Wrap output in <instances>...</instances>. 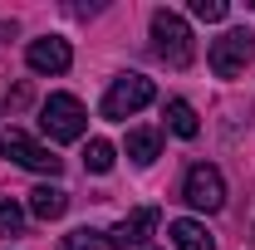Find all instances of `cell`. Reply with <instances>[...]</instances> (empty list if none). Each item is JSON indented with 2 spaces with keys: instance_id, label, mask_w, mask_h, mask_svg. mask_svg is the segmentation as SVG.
<instances>
[{
  "instance_id": "obj_12",
  "label": "cell",
  "mask_w": 255,
  "mask_h": 250,
  "mask_svg": "<svg viewBox=\"0 0 255 250\" xmlns=\"http://www.w3.org/2000/svg\"><path fill=\"white\" fill-rule=\"evenodd\" d=\"M162 118H167V127H172L177 137H196V132H201V123H196V108H191L187 98H167Z\"/></svg>"
},
{
  "instance_id": "obj_14",
  "label": "cell",
  "mask_w": 255,
  "mask_h": 250,
  "mask_svg": "<svg viewBox=\"0 0 255 250\" xmlns=\"http://www.w3.org/2000/svg\"><path fill=\"white\" fill-rule=\"evenodd\" d=\"M59 250H103V236H98V231H89V226H79V231L59 236Z\"/></svg>"
},
{
  "instance_id": "obj_11",
  "label": "cell",
  "mask_w": 255,
  "mask_h": 250,
  "mask_svg": "<svg viewBox=\"0 0 255 250\" xmlns=\"http://www.w3.org/2000/svg\"><path fill=\"white\" fill-rule=\"evenodd\" d=\"M128 157H132L137 167H152L162 157V132L157 127H132V132H128Z\"/></svg>"
},
{
  "instance_id": "obj_3",
  "label": "cell",
  "mask_w": 255,
  "mask_h": 250,
  "mask_svg": "<svg viewBox=\"0 0 255 250\" xmlns=\"http://www.w3.org/2000/svg\"><path fill=\"white\" fill-rule=\"evenodd\" d=\"M157 98V89H152V79L147 74H118L113 84H108V94H103V118H113V123H123V118H132L137 108H147Z\"/></svg>"
},
{
  "instance_id": "obj_2",
  "label": "cell",
  "mask_w": 255,
  "mask_h": 250,
  "mask_svg": "<svg viewBox=\"0 0 255 250\" xmlns=\"http://www.w3.org/2000/svg\"><path fill=\"white\" fill-rule=\"evenodd\" d=\"M39 132L49 142H79L89 132V113L74 94H49L39 103Z\"/></svg>"
},
{
  "instance_id": "obj_5",
  "label": "cell",
  "mask_w": 255,
  "mask_h": 250,
  "mask_svg": "<svg viewBox=\"0 0 255 250\" xmlns=\"http://www.w3.org/2000/svg\"><path fill=\"white\" fill-rule=\"evenodd\" d=\"M0 157L15 162V167H30V172H49V177H59V167H64L44 142H34L30 132H20V127H5L0 132Z\"/></svg>"
},
{
  "instance_id": "obj_16",
  "label": "cell",
  "mask_w": 255,
  "mask_h": 250,
  "mask_svg": "<svg viewBox=\"0 0 255 250\" xmlns=\"http://www.w3.org/2000/svg\"><path fill=\"white\" fill-rule=\"evenodd\" d=\"M0 236H25V211L15 201H0Z\"/></svg>"
},
{
  "instance_id": "obj_7",
  "label": "cell",
  "mask_w": 255,
  "mask_h": 250,
  "mask_svg": "<svg viewBox=\"0 0 255 250\" xmlns=\"http://www.w3.org/2000/svg\"><path fill=\"white\" fill-rule=\"evenodd\" d=\"M157 221H162L157 206H137L132 216H123L108 236H103V246H108V250H137V246H147V236L157 231Z\"/></svg>"
},
{
  "instance_id": "obj_13",
  "label": "cell",
  "mask_w": 255,
  "mask_h": 250,
  "mask_svg": "<svg viewBox=\"0 0 255 250\" xmlns=\"http://www.w3.org/2000/svg\"><path fill=\"white\" fill-rule=\"evenodd\" d=\"M84 167L103 177V172H113V142H103V137H89V147H84Z\"/></svg>"
},
{
  "instance_id": "obj_6",
  "label": "cell",
  "mask_w": 255,
  "mask_h": 250,
  "mask_svg": "<svg viewBox=\"0 0 255 250\" xmlns=\"http://www.w3.org/2000/svg\"><path fill=\"white\" fill-rule=\"evenodd\" d=\"M182 201H187V206H196V211H221V206H226V177H221V167H211V162L187 167Z\"/></svg>"
},
{
  "instance_id": "obj_10",
  "label": "cell",
  "mask_w": 255,
  "mask_h": 250,
  "mask_svg": "<svg viewBox=\"0 0 255 250\" xmlns=\"http://www.w3.org/2000/svg\"><path fill=\"white\" fill-rule=\"evenodd\" d=\"M167 236H172V246H177V250H216V241L206 236V226H201V221H191V216L172 221V226H167Z\"/></svg>"
},
{
  "instance_id": "obj_8",
  "label": "cell",
  "mask_w": 255,
  "mask_h": 250,
  "mask_svg": "<svg viewBox=\"0 0 255 250\" xmlns=\"http://www.w3.org/2000/svg\"><path fill=\"white\" fill-rule=\"evenodd\" d=\"M25 64H30L34 74H64V69L74 64V49H69V39H54V34H44V39H30V49H25Z\"/></svg>"
},
{
  "instance_id": "obj_4",
  "label": "cell",
  "mask_w": 255,
  "mask_h": 250,
  "mask_svg": "<svg viewBox=\"0 0 255 250\" xmlns=\"http://www.w3.org/2000/svg\"><path fill=\"white\" fill-rule=\"evenodd\" d=\"M251 59H255V34L246 30V25H241V30H226L221 39H211V49H206V64H211L221 79H241Z\"/></svg>"
},
{
  "instance_id": "obj_9",
  "label": "cell",
  "mask_w": 255,
  "mask_h": 250,
  "mask_svg": "<svg viewBox=\"0 0 255 250\" xmlns=\"http://www.w3.org/2000/svg\"><path fill=\"white\" fill-rule=\"evenodd\" d=\"M69 211V191L64 187H34L30 191V216L34 221H59Z\"/></svg>"
},
{
  "instance_id": "obj_15",
  "label": "cell",
  "mask_w": 255,
  "mask_h": 250,
  "mask_svg": "<svg viewBox=\"0 0 255 250\" xmlns=\"http://www.w3.org/2000/svg\"><path fill=\"white\" fill-rule=\"evenodd\" d=\"M191 15L206 20V25H221L226 15H231V5H226V0H191Z\"/></svg>"
},
{
  "instance_id": "obj_1",
  "label": "cell",
  "mask_w": 255,
  "mask_h": 250,
  "mask_svg": "<svg viewBox=\"0 0 255 250\" xmlns=\"http://www.w3.org/2000/svg\"><path fill=\"white\" fill-rule=\"evenodd\" d=\"M152 54L167 69H187L196 59V44H191V25L177 10H152Z\"/></svg>"
}]
</instances>
